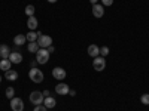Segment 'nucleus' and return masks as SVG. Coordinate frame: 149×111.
Returning <instances> with one entry per match:
<instances>
[{
    "instance_id": "obj_18",
    "label": "nucleus",
    "mask_w": 149,
    "mask_h": 111,
    "mask_svg": "<svg viewBox=\"0 0 149 111\" xmlns=\"http://www.w3.org/2000/svg\"><path fill=\"white\" fill-rule=\"evenodd\" d=\"M10 65H12V62L9 59H2V61H0V70H3V71L10 70Z\"/></svg>"
},
{
    "instance_id": "obj_23",
    "label": "nucleus",
    "mask_w": 149,
    "mask_h": 111,
    "mask_svg": "<svg viewBox=\"0 0 149 111\" xmlns=\"http://www.w3.org/2000/svg\"><path fill=\"white\" fill-rule=\"evenodd\" d=\"M107 55H109V47L107 46L100 47V56H107Z\"/></svg>"
},
{
    "instance_id": "obj_7",
    "label": "nucleus",
    "mask_w": 149,
    "mask_h": 111,
    "mask_svg": "<svg viewBox=\"0 0 149 111\" xmlns=\"http://www.w3.org/2000/svg\"><path fill=\"white\" fill-rule=\"evenodd\" d=\"M66 76H67V73H66V70H64V68H61V67H55V68L52 70V77H54L55 80H64V79H66Z\"/></svg>"
},
{
    "instance_id": "obj_21",
    "label": "nucleus",
    "mask_w": 149,
    "mask_h": 111,
    "mask_svg": "<svg viewBox=\"0 0 149 111\" xmlns=\"http://www.w3.org/2000/svg\"><path fill=\"white\" fill-rule=\"evenodd\" d=\"M6 96L9 98V99H12V98L15 96V89H14V88H10V86H9V88L6 89Z\"/></svg>"
},
{
    "instance_id": "obj_6",
    "label": "nucleus",
    "mask_w": 149,
    "mask_h": 111,
    "mask_svg": "<svg viewBox=\"0 0 149 111\" xmlns=\"http://www.w3.org/2000/svg\"><path fill=\"white\" fill-rule=\"evenodd\" d=\"M10 110L12 111H24V102L21 98H17L14 96L10 99Z\"/></svg>"
},
{
    "instance_id": "obj_11",
    "label": "nucleus",
    "mask_w": 149,
    "mask_h": 111,
    "mask_svg": "<svg viewBox=\"0 0 149 111\" xmlns=\"http://www.w3.org/2000/svg\"><path fill=\"white\" fill-rule=\"evenodd\" d=\"M86 52H88V55L93 56V58L100 56V47H98L97 45H90L88 49H86Z\"/></svg>"
},
{
    "instance_id": "obj_2",
    "label": "nucleus",
    "mask_w": 149,
    "mask_h": 111,
    "mask_svg": "<svg viewBox=\"0 0 149 111\" xmlns=\"http://www.w3.org/2000/svg\"><path fill=\"white\" fill-rule=\"evenodd\" d=\"M49 55H51V53L48 52V49L40 47L39 51L36 52V61H37L39 64H42V65H43V64H46L48 61H49Z\"/></svg>"
},
{
    "instance_id": "obj_22",
    "label": "nucleus",
    "mask_w": 149,
    "mask_h": 111,
    "mask_svg": "<svg viewBox=\"0 0 149 111\" xmlns=\"http://www.w3.org/2000/svg\"><path fill=\"white\" fill-rule=\"evenodd\" d=\"M140 101H142L143 105H149V93H143L140 96Z\"/></svg>"
},
{
    "instance_id": "obj_17",
    "label": "nucleus",
    "mask_w": 149,
    "mask_h": 111,
    "mask_svg": "<svg viewBox=\"0 0 149 111\" xmlns=\"http://www.w3.org/2000/svg\"><path fill=\"white\" fill-rule=\"evenodd\" d=\"M39 45H37V42H30L29 45H27V51L30 52V53H36L37 51H39Z\"/></svg>"
},
{
    "instance_id": "obj_14",
    "label": "nucleus",
    "mask_w": 149,
    "mask_h": 111,
    "mask_svg": "<svg viewBox=\"0 0 149 111\" xmlns=\"http://www.w3.org/2000/svg\"><path fill=\"white\" fill-rule=\"evenodd\" d=\"M5 79L9 82H15L18 79V73L15 70H8V71H5Z\"/></svg>"
},
{
    "instance_id": "obj_12",
    "label": "nucleus",
    "mask_w": 149,
    "mask_h": 111,
    "mask_svg": "<svg viewBox=\"0 0 149 111\" xmlns=\"http://www.w3.org/2000/svg\"><path fill=\"white\" fill-rule=\"evenodd\" d=\"M37 25H39V21L36 19V16H29V19H27V27H29V30H30V31H34V30L37 28Z\"/></svg>"
},
{
    "instance_id": "obj_19",
    "label": "nucleus",
    "mask_w": 149,
    "mask_h": 111,
    "mask_svg": "<svg viewBox=\"0 0 149 111\" xmlns=\"http://www.w3.org/2000/svg\"><path fill=\"white\" fill-rule=\"evenodd\" d=\"M40 36V33H36V31H30V33H27V42L30 43V42H36L37 40V37Z\"/></svg>"
},
{
    "instance_id": "obj_26",
    "label": "nucleus",
    "mask_w": 149,
    "mask_h": 111,
    "mask_svg": "<svg viewBox=\"0 0 149 111\" xmlns=\"http://www.w3.org/2000/svg\"><path fill=\"white\" fill-rule=\"evenodd\" d=\"M54 51H55V47H54L52 45H51V46H49V47H48V52H49V53H52Z\"/></svg>"
},
{
    "instance_id": "obj_27",
    "label": "nucleus",
    "mask_w": 149,
    "mask_h": 111,
    "mask_svg": "<svg viewBox=\"0 0 149 111\" xmlns=\"http://www.w3.org/2000/svg\"><path fill=\"white\" fill-rule=\"evenodd\" d=\"M42 93H43V96H45V98H48V96H51V93H49V90H43Z\"/></svg>"
},
{
    "instance_id": "obj_29",
    "label": "nucleus",
    "mask_w": 149,
    "mask_h": 111,
    "mask_svg": "<svg viewBox=\"0 0 149 111\" xmlns=\"http://www.w3.org/2000/svg\"><path fill=\"white\" fill-rule=\"evenodd\" d=\"M90 2H91L93 5H95V3H98V0H90Z\"/></svg>"
},
{
    "instance_id": "obj_31",
    "label": "nucleus",
    "mask_w": 149,
    "mask_h": 111,
    "mask_svg": "<svg viewBox=\"0 0 149 111\" xmlns=\"http://www.w3.org/2000/svg\"><path fill=\"white\" fill-rule=\"evenodd\" d=\"M2 80H3V77H2V76H0V82H2Z\"/></svg>"
},
{
    "instance_id": "obj_4",
    "label": "nucleus",
    "mask_w": 149,
    "mask_h": 111,
    "mask_svg": "<svg viewBox=\"0 0 149 111\" xmlns=\"http://www.w3.org/2000/svg\"><path fill=\"white\" fill-rule=\"evenodd\" d=\"M43 99H45V96H43V93L39 92V90H33V92L30 93V102L34 104V105L43 104Z\"/></svg>"
},
{
    "instance_id": "obj_24",
    "label": "nucleus",
    "mask_w": 149,
    "mask_h": 111,
    "mask_svg": "<svg viewBox=\"0 0 149 111\" xmlns=\"http://www.w3.org/2000/svg\"><path fill=\"white\" fill-rule=\"evenodd\" d=\"M46 110H48V108H46L45 105H36L33 111H46Z\"/></svg>"
},
{
    "instance_id": "obj_9",
    "label": "nucleus",
    "mask_w": 149,
    "mask_h": 111,
    "mask_svg": "<svg viewBox=\"0 0 149 111\" xmlns=\"http://www.w3.org/2000/svg\"><path fill=\"white\" fill-rule=\"evenodd\" d=\"M93 15L95 18H102L104 15V6L103 5H98V3L93 5Z\"/></svg>"
},
{
    "instance_id": "obj_13",
    "label": "nucleus",
    "mask_w": 149,
    "mask_h": 111,
    "mask_svg": "<svg viewBox=\"0 0 149 111\" xmlns=\"http://www.w3.org/2000/svg\"><path fill=\"white\" fill-rule=\"evenodd\" d=\"M10 55V49L8 45H0V58L2 59H8Z\"/></svg>"
},
{
    "instance_id": "obj_10",
    "label": "nucleus",
    "mask_w": 149,
    "mask_h": 111,
    "mask_svg": "<svg viewBox=\"0 0 149 111\" xmlns=\"http://www.w3.org/2000/svg\"><path fill=\"white\" fill-rule=\"evenodd\" d=\"M12 64H21L22 62V55L19 52H10L9 58H8Z\"/></svg>"
},
{
    "instance_id": "obj_30",
    "label": "nucleus",
    "mask_w": 149,
    "mask_h": 111,
    "mask_svg": "<svg viewBox=\"0 0 149 111\" xmlns=\"http://www.w3.org/2000/svg\"><path fill=\"white\" fill-rule=\"evenodd\" d=\"M48 2H49V3H55V2H57V0H48Z\"/></svg>"
},
{
    "instance_id": "obj_1",
    "label": "nucleus",
    "mask_w": 149,
    "mask_h": 111,
    "mask_svg": "<svg viewBox=\"0 0 149 111\" xmlns=\"http://www.w3.org/2000/svg\"><path fill=\"white\" fill-rule=\"evenodd\" d=\"M29 77L33 83H42L45 76H43V73L39 70V68H31L30 73H29Z\"/></svg>"
},
{
    "instance_id": "obj_25",
    "label": "nucleus",
    "mask_w": 149,
    "mask_h": 111,
    "mask_svg": "<svg viewBox=\"0 0 149 111\" xmlns=\"http://www.w3.org/2000/svg\"><path fill=\"white\" fill-rule=\"evenodd\" d=\"M102 5L103 6H112L113 5V0H102Z\"/></svg>"
},
{
    "instance_id": "obj_28",
    "label": "nucleus",
    "mask_w": 149,
    "mask_h": 111,
    "mask_svg": "<svg viewBox=\"0 0 149 111\" xmlns=\"http://www.w3.org/2000/svg\"><path fill=\"white\" fill-rule=\"evenodd\" d=\"M69 95H70V96H74V95H76V92H74V89H70Z\"/></svg>"
},
{
    "instance_id": "obj_15",
    "label": "nucleus",
    "mask_w": 149,
    "mask_h": 111,
    "mask_svg": "<svg viewBox=\"0 0 149 111\" xmlns=\"http://www.w3.org/2000/svg\"><path fill=\"white\" fill-rule=\"evenodd\" d=\"M26 42H27V37L24 36V34H17V36L14 37V45H17V46L26 45Z\"/></svg>"
},
{
    "instance_id": "obj_20",
    "label": "nucleus",
    "mask_w": 149,
    "mask_h": 111,
    "mask_svg": "<svg viewBox=\"0 0 149 111\" xmlns=\"http://www.w3.org/2000/svg\"><path fill=\"white\" fill-rule=\"evenodd\" d=\"M24 12H26V15H27V16H34L36 8H34L33 5H27V6H26V10H24Z\"/></svg>"
},
{
    "instance_id": "obj_8",
    "label": "nucleus",
    "mask_w": 149,
    "mask_h": 111,
    "mask_svg": "<svg viewBox=\"0 0 149 111\" xmlns=\"http://www.w3.org/2000/svg\"><path fill=\"white\" fill-rule=\"evenodd\" d=\"M55 92H57L58 95H69L70 88H69L67 83H58V84L55 86Z\"/></svg>"
},
{
    "instance_id": "obj_3",
    "label": "nucleus",
    "mask_w": 149,
    "mask_h": 111,
    "mask_svg": "<svg viewBox=\"0 0 149 111\" xmlns=\"http://www.w3.org/2000/svg\"><path fill=\"white\" fill-rule=\"evenodd\" d=\"M37 45H39V47L48 49L49 46L52 45V37L51 36H46V34H40L39 37H37Z\"/></svg>"
},
{
    "instance_id": "obj_16",
    "label": "nucleus",
    "mask_w": 149,
    "mask_h": 111,
    "mask_svg": "<svg viewBox=\"0 0 149 111\" xmlns=\"http://www.w3.org/2000/svg\"><path fill=\"white\" fill-rule=\"evenodd\" d=\"M43 104H45V107H46V108H55L57 101H55V98L48 96V98H45V99H43Z\"/></svg>"
},
{
    "instance_id": "obj_5",
    "label": "nucleus",
    "mask_w": 149,
    "mask_h": 111,
    "mask_svg": "<svg viewBox=\"0 0 149 111\" xmlns=\"http://www.w3.org/2000/svg\"><path fill=\"white\" fill-rule=\"evenodd\" d=\"M93 67L95 71H103L106 68V59L104 56H95L93 61Z\"/></svg>"
}]
</instances>
